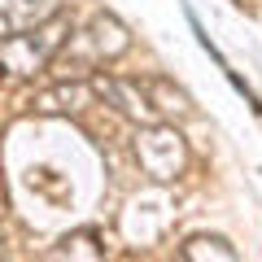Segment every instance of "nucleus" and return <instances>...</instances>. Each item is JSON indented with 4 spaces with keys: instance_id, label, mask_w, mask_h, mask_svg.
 <instances>
[{
    "instance_id": "f257e3e1",
    "label": "nucleus",
    "mask_w": 262,
    "mask_h": 262,
    "mask_svg": "<svg viewBox=\"0 0 262 262\" xmlns=\"http://www.w3.org/2000/svg\"><path fill=\"white\" fill-rule=\"evenodd\" d=\"M131 48V31L122 27L114 13H96L92 27L79 31L75 39H66V48L57 53V79H83L96 75V66L105 61H118L122 53Z\"/></svg>"
},
{
    "instance_id": "f03ea898",
    "label": "nucleus",
    "mask_w": 262,
    "mask_h": 262,
    "mask_svg": "<svg viewBox=\"0 0 262 262\" xmlns=\"http://www.w3.org/2000/svg\"><path fill=\"white\" fill-rule=\"evenodd\" d=\"M66 39H70V18L57 13V18L39 22V27H27V31L5 35V44H0V61H5V70H9L13 79L39 75V70H48V66L57 61V53L66 48Z\"/></svg>"
},
{
    "instance_id": "7ed1b4c3",
    "label": "nucleus",
    "mask_w": 262,
    "mask_h": 262,
    "mask_svg": "<svg viewBox=\"0 0 262 262\" xmlns=\"http://www.w3.org/2000/svg\"><path fill=\"white\" fill-rule=\"evenodd\" d=\"M136 162L153 184H170L188 170V140L175 131V122H144L136 131Z\"/></svg>"
},
{
    "instance_id": "20e7f679",
    "label": "nucleus",
    "mask_w": 262,
    "mask_h": 262,
    "mask_svg": "<svg viewBox=\"0 0 262 262\" xmlns=\"http://www.w3.org/2000/svg\"><path fill=\"white\" fill-rule=\"evenodd\" d=\"M92 88L96 96H101L105 105H114V110L122 114V118L131 122H162L158 105H153L149 96V79H118V75H92Z\"/></svg>"
},
{
    "instance_id": "39448f33",
    "label": "nucleus",
    "mask_w": 262,
    "mask_h": 262,
    "mask_svg": "<svg viewBox=\"0 0 262 262\" xmlns=\"http://www.w3.org/2000/svg\"><path fill=\"white\" fill-rule=\"evenodd\" d=\"M92 96H96L92 83H83V79H61L57 88L31 96V110H35V114H79Z\"/></svg>"
},
{
    "instance_id": "423d86ee",
    "label": "nucleus",
    "mask_w": 262,
    "mask_h": 262,
    "mask_svg": "<svg viewBox=\"0 0 262 262\" xmlns=\"http://www.w3.org/2000/svg\"><path fill=\"white\" fill-rule=\"evenodd\" d=\"M57 13H61V0H0V27H5V35L39 27V22L57 18Z\"/></svg>"
},
{
    "instance_id": "0eeeda50",
    "label": "nucleus",
    "mask_w": 262,
    "mask_h": 262,
    "mask_svg": "<svg viewBox=\"0 0 262 262\" xmlns=\"http://www.w3.org/2000/svg\"><path fill=\"white\" fill-rule=\"evenodd\" d=\"M149 96H153V105H158L162 118H166V114H175V118L192 114V101H188V92H184V88H175L170 79H149Z\"/></svg>"
},
{
    "instance_id": "6e6552de",
    "label": "nucleus",
    "mask_w": 262,
    "mask_h": 262,
    "mask_svg": "<svg viewBox=\"0 0 262 262\" xmlns=\"http://www.w3.org/2000/svg\"><path fill=\"white\" fill-rule=\"evenodd\" d=\"M184 258H188V262H206V258L236 262V249L223 241V236H192V241L184 245Z\"/></svg>"
}]
</instances>
